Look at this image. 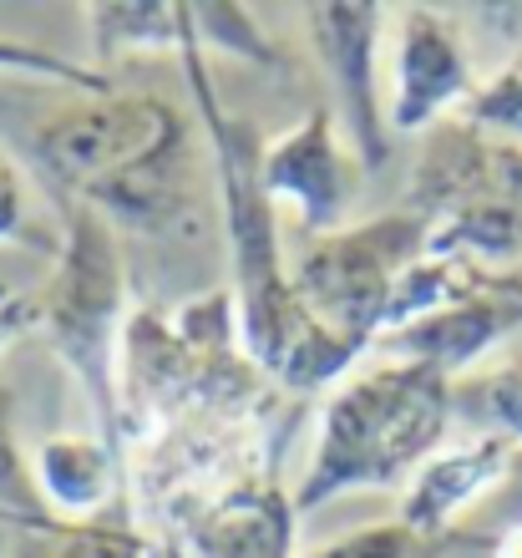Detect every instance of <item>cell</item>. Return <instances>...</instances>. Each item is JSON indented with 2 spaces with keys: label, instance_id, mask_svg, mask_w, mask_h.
<instances>
[{
  "label": "cell",
  "instance_id": "obj_1",
  "mask_svg": "<svg viewBox=\"0 0 522 558\" xmlns=\"http://www.w3.org/2000/svg\"><path fill=\"white\" fill-rule=\"evenodd\" d=\"M204 36L193 31V41L178 51L183 82H189L198 122H204L208 168L218 189V219L229 234V269H233V310H239V340L248 361L269 376L290 401H305L325 386H340L361 355L340 345L305 310L294 294L290 259L279 250V208L259 183L264 133L248 118H233L218 102L214 76H208Z\"/></svg>",
  "mask_w": 522,
  "mask_h": 558
},
{
  "label": "cell",
  "instance_id": "obj_23",
  "mask_svg": "<svg viewBox=\"0 0 522 558\" xmlns=\"http://www.w3.org/2000/svg\"><path fill=\"white\" fill-rule=\"evenodd\" d=\"M487 554H493V558H522V529L518 533H502V538H497Z\"/></svg>",
  "mask_w": 522,
  "mask_h": 558
},
{
  "label": "cell",
  "instance_id": "obj_4",
  "mask_svg": "<svg viewBox=\"0 0 522 558\" xmlns=\"http://www.w3.org/2000/svg\"><path fill=\"white\" fill-rule=\"evenodd\" d=\"M36 330L76 391L87 397L97 437L122 452V336L132 320V279L122 234L87 204L57 198V254L41 290H31ZM128 462V457H122Z\"/></svg>",
  "mask_w": 522,
  "mask_h": 558
},
{
  "label": "cell",
  "instance_id": "obj_15",
  "mask_svg": "<svg viewBox=\"0 0 522 558\" xmlns=\"http://www.w3.org/2000/svg\"><path fill=\"white\" fill-rule=\"evenodd\" d=\"M11 558H158V533L143 529L132 508H117L97 523H66L61 533H15Z\"/></svg>",
  "mask_w": 522,
  "mask_h": 558
},
{
  "label": "cell",
  "instance_id": "obj_19",
  "mask_svg": "<svg viewBox=\"0 0 522 558\" xmlns=\"http://www.w3.org/2000/svg\"><path fill=\"white\" fill-rule=\"evenodd\" d=\"M0 76H31V82H57V87H72L76 97H92V92H112L117 82L87 61H72L61 51H46V46L15 41V36H0Z\"/></svg>",
  "mask_w": 522,
  "mask_h": 558
},
{
  "label": "cell",
  "instance_id": "obj_12",
  "mask_svg": "<svg viewBox=\"0 0 522 558\" xmlns=\"http://www.w3.org/2000/svg\"><path fill=\"white\" fill-rule=\"evenodd\" d=\"M512 462V447L502 437H466L457 447H441L426 457L406 487H401V523L421 538L441 544L466 513H477L502 483Z\"/></svg>",
  "mask_w": 522,
  "mask_h": 558
},
{
  "label": "cell",
  "instance_id": "obj_10",
  "mask_svg": "<svg viewBox=\"0 0 522 558\" xmlns=\"http://www.w3.org/2000/svg\"><path fill=\"white\" fill-rule=\"evenodd\" d=\"M518 330H522V275L466 265L447 305L432 310L426 320L386 336L380 345L391 351V361H421V366H436L447 371L451 381H462V376L477 371L482 355L497 351Z\"/></svg>",
  "mask_w": 522,
  "mask_h": 558
},
{
  "label": "cell",
  "instance_id": "obj_24",
  "mask_svg": "<svg viewBox=\"0 0 522 558\" xmlns=\"http://www.w3.org/2000/svg\"><path fill=\"white\" fill-rule=\"evenodd\" d=\"M158 558H189V554L178 548V538H168V533H158Z\"/></svg>",
  "mask_w": 522,
  "mask_h": 558
},
{
  "label": "cell",
  "instance_id": "obj_17",
  "mask_svg": "<svg viewBox=\"0 0 522 558\" xmlns=\"http://www.w3.org/2000/svg\"><path fill=\"white\" fill-rule=\"evenodd\" d=\"M0 529L5 533H61L66 523L46 513L36 477H31V457L21 452L15 437V391L0 381Z\"/></svg>",
  "mask_w": 522,
  "mask_h": 558
},
{
  "label": "cell",
  "instance_id": "obj_13",
  "mask_svg": "<svg viewBox=\"0 0 522 558\" xmlns=\"http://www.w3.org/2000/svg\"><path fill=\"white\" fill-rule=\"evenodd\" d=\"M31 477L46 513L61 523H97L128 508V462L97 432H57L31 452Z\"/></svg>",
  "mask_w": 522,
  "mask_h": 558
},
{
  "label": "cell",
  "instance_id": "obj_22",
  "mask_svg": "<svg viewBox=\"0 0 522 558\" xmlns=\"http://www.w3.org/2000/svg\"><path fill=\"white\" fill-rule=\"evenodd\" d=\"M300 558H441V544L411 533L401 518H386V523H365V529L335 538V544H319L315 554Z\"/></svg>",
  "mask_w": 522,
  "mask_h": 558
},
{
  "label": "cell",
  "instance_id": "obj_14",
  "mask_svg": "<svg viewBox=\"0 0 522 558\" xmlns=\"http://www.w3.org/2000/svg\"><path fill=\"white\" fill-rule=\"evenodd\" d=\"M198 31V5H173V0H107L87 5V36L97 72H107L122 57H178Z\"/></svg>",
  "mask_w": 522,
  "mask_h": 558
},
{
  "label": "cell",
  "instance_id": "obj_16",
  "mask_svg": "<svg viewBox=\"0 0 522 558\" xmlns=\"http://www.w3.org/2000/svg\"><path fill=\"white\" fill-rule=\"evenodd\" d=\"M451 412L472 426V437H502L508 447H522V355L462 376L451 386Z\"/></svg>",
  "mask_w": 522,
  "mask_h": 558
},
{
  "label": "cell",
  "instance_id": "obj_5",
  "mask_svg": "<svg viewBox=\"0 0 522 558\" xmlns=\"http://www.w3.org/2000/svg\"><path fill=\"white\" fill-rule=\"evenodd\" d=\"M406 208L432 223V254L508 269L522 259V147L447 118L421 137Z\"/></svg>",
  "mask_w": 522,
  "mask_h": 558
},
{
  "label": "cell",
  "instance_id": "obj_3",
  "mask_svg": "<svg viewBox=\"0 0 522 558\" xmlns=\"http://www.w3.org/2000/svg\"><path fill=\"white\" fill-rule=\"evenodd\" d=\"M451 386L447 371L421 361H386L345 376L319 407V437L294 483V513H315L340 493L406 487L421 462L447 447L457 422Z\"/></svg>",
  "mask_w": 522,
  "mask_h": 558
},
{
  "label": "cell",
  "instance_id": "obj_11",
  "mask_svg": "<svg viewBox=\"0 0 522 558\" xmlns=\"http://www.w3.org/2000/svg\"><path fill=\"white\" fill-rule=\"evenodd\" d=\"M275 462L239 472L214 498L178 513L168 538H178L189 558H300L294 554V529H300L294 487L279 483Z\"/></svg>",
  "mask_w": 522,
  "mask_h": 558
},
{
  "label": "cell",
  "instance_id": "obj_20",
  "mask_svg": "<svg viewBox=\"0 0 522 558\" xmlns=\"http://www.w3.org/2000/svg\"><path fill=\"white\" fill-rule=\"evenodd\" d=\"M462 122H472L477 133L502 137V143L522 147V41L502 66L477 87V97L462 107Z\"/></svg>",
  "mask_w": 522,
  "mask_h": 558
},
{
  "label": "cell",
  "instance_id": "obj_18",
  "mask_svg": "<svg viewBox=\"0 0 522 558\" xmlns=\"http://www.w3.org/2000/svg\"><path fill=\"white\" fill-rule=\"evenodd\" d=\"M522 529V447H512V462L502 472V483L493 487V498L482 502L477 513H466L457 529L441 538V558L472 554V548H493L502 533Z\"/></svg>",
  "mask_w": 522,
  "mask_h": 558
},
{
  "label": "cell",
  "instance_id": "obj_8",
  "mask_svg": "<svg viewBox=\"0 0 522 558\" xmlns=\"http://www.w3.org/2000/svg\"><path fill=\"white\" fill-rule=\"evenodd\" d=\"M259 183L275 208H294V219L309 239L335 234L355 223V198H361V162L340 137L330 102H315L284 137H264Z\"/></svg>",
  "mask_w": 522,
  "mask_h": 558
},
{
  "label": "cell",
  "instance_id": "obj_6",
  "mask_svg": "<svg viewBox=\"0 0 522 558\" xmlns=\"http://www.w3.org/2000/svg\"><path fill=\"white\" fill-rule=\"evenodd\" d=\"M432 250V223L406 204L376 219H355L335 234L309 239L290 259L294 294L340 345L365 355L386 330L396 284Z\"/></svg>",
  "mask_w": 522,
  "mask_h": 558
},
{
  "label": "cell",
  "instance_id": "obj_2",
  "mask_svg": "<svg viewBox=\"0 0 522 558\" xmlns=\"http://www.w3.org/2000/svg\"><path fill=\"white\" fill-rule=\"evenodd\" d=\"M204 133L158 92H92L31 133L51 198L97 208L117 234L173 239L198 229Z\"/></svg>",
  "mask_w": 522,
  "mask_h": 558
},
{
  "label": "cell",
  "instance_id": "obj_7",
  "mask_svg": "<svg viewBox=\"0 0 522 558\" xmlns=\"http://www.w3.org/2000/svg\"><path fill=\"white\" fill-rule=\"evenodd\" d=\"M300 21H305L315 61L325 66V82H330V112L340 122V137L350 143L361 173H380L396 153L376 72L386 5H376V0H365V5L330 0V5H300Z\"/></svg>",
  "mask_w": 522,
  "mask_h": 558
},
{
  "label": "cell",
  "instance_id": "obj_9",
  "mask_svg": "<svg viewBox=\"0 0 522 558\" xmlns=\"http://www.w3.org/2000/svg\"><path fill=\"white\" fill-rule=\"evenodd\" d=\"M477 87V61L462 36V21L436 5H406L396 26L391 97H386L391 137H426L436 122L462 118Z\"/></svg>",
  "mask_w": 522,
  "mask_h": 558
},
{
  "label": "cell",
  "instance_id": "obj_21",
  "mask_svg": "<svg viewBox=\"0 0 522 558\" xmlns=\"http://www.w3.org/2000/svg\"><path fill=\"white\" fill-rule=\"evenodd\" d=\"M0 244L57 254V229H46V219L36 214V193H31L26 168L5 147H0Z\"/></svg>",
  "mask_w": 522,
  "mask_h": 558
}]
</instances>
